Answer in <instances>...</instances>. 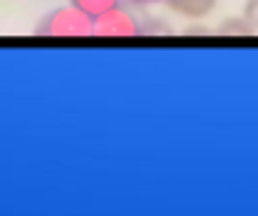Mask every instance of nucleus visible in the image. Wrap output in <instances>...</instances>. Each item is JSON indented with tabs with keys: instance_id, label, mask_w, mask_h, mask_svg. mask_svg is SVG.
Returning <instances> with one entry per match:
<instances>
[{
	"instance_id": "1",
	"label": "nucleus",
	"mask_w": 258,
	"mask_h": 216,
	"mask_svg": "<svg viewBox=\"0 0 258 216\" xmlns=\"http://www.w3.org/2000/svg\"><path fill=\"white\" fill-rule=\"evenodd\" d=\"M34 36L39 39H70V42H78V39H89L92 36V17L84 14L81 9H75L73 3L58 6L50 14H45L36 25Z\"/></svg>"
},
{
	"instance_id": "2",
	"label": "nucleus",
	"mask_w": 258,
	"mask_h": 216,
	"mask_svg": "<svg viewBox=\"0 0 258 216\" xmlns=\"http://www.w3.org/2000/svg\"><path fill=\"white\" fill-rule=\"evenodd\" d=\"M92 36L95 39H114V42H125V39L139 36V22L125 6H114V9L103 11L100 17L92 20Z\"/></svg>"
},
{
	"instance_id": "3",
	"label": "nucleus",
	"mask_w": 258,
	"mask_h": 216,
	"mask_svg": "<svg viewBox=\"0 0 258 216\" xmlns=\"http://www.w3.org/2000/svg\"><path fill=\"white\" fill-rule=\"evenodd\" d=\"M164 3L172 14H180L186 20H206L217 9V0H164Z\"/></svg>"
},
{
	"instance_id": "4",
	"label": "nucleus",
	"mask_w": 258,
	"mask_h": 216,
	"mask_svg": "<svg viewBox=\"0 0 258 216\" xmlns=\"http://www.w3.org/2000/svg\"><path fill=\"white\" fill-rule=\"evenodd\" d=\"M214 33H217V36H222V39H250L255 31H252V28L247 25L241 17H230V20L219 22Z\"/></svg>"
},
{
	"instance_id": "5",
	"label": "nucleus",
	"mask_w": 258,
	"mask_h": 216,
	"mask_svg": "<svg viewBox=\"0 0 258 216\" xmlns=\"http://www.w3.org/2000/svg\"><path fill=\"white\" fill-rule=\"evenodd\" d=\"M70 3H73L75 9H81L84 14H89L92 20H95V17H100L103 11L114 9V6H122V0H70Z\"/></svg>"
},
{
	"instance_id": "6",
	"label": "nucleus",
	"mask_w": 258,
	"mask_h": 216,
	"mask_svg": "<svg viewBox=\"0 0 258 216\" xmlns=\"http://www.w3.org/2000/svg\"><path fill=\"white\" fill-rule=\"evenodd\" d=\"M139 36H147V39H167L172 36V28L161 20H145L139 25Z\"/></svg>"
},
{
	"instance_id": "7",
	"label": "nucleus",
	"mask_w": 258,
	"mask_h": 216,
	"mask_svg": "<svg viewBox=\"0 0 258 216\" xmlns=\"http://www.w3.org/2000/svg\"><path fill=\"white\" fill-rule=\"evenodd\" d=\"M241 20L252 31H258V0H244V6H241Z\"/></svg>"
},
{
	"instance_id": "8",
	"label": "nucleus",
	"mask_w": 258,
	"mask_h": 216,
	"mask_svg": "<svg viewBox=\"0 0 258 216\" xmlns=\"http://www.w3.org/2000/svg\"><path fill=\"white\" fill-rule=\"evenodd\" d=\"M125 3L136 6V9H147V6H158V3H164V0H125Z\"/></svg>"
},
{
	"instance_id": "9",
	"label": "nucleus",
	"mask_w": 258,
	"mask_h": 216,
	"mask_svg": "<svg viewBox=\"0 0 258 216\" xmlns=\"http://www.w3.org/2000/svg\"><path fill=\"white\" fill-rule=\"evenodd\" d=\"M186 36H191V39H197V36H211V31H208V28H189V31H186Z\"/></svg>"
}]
</instances>
